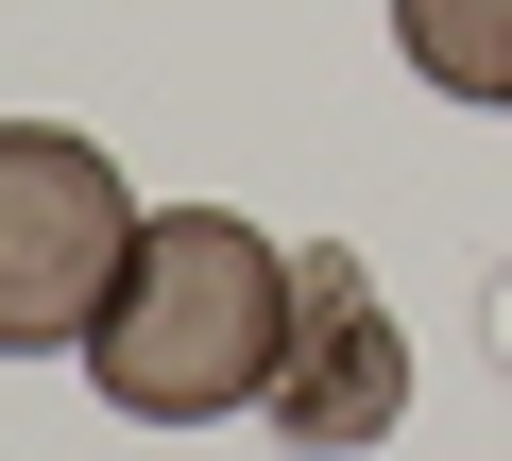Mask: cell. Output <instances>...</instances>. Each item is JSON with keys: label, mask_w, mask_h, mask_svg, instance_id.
Instances as JSON below:
<instances>
[{"label": "cell", "mask_w": 512, "mask_h": 461, "mask_svg": "<svg viewBox=\"0 0 512 461\" xmlns=\"http://www.w3.org/2000/svg\"><path fill=\"white\" fill-rule=\"evenodd\" d=\"M291 359V240H256L239 205H154L137 257L86 325V376L120 427H222V410H274Z\"/></svg>", "instance_id": "cell-1"}, {"label": "cell", "mask_w": 512, "mask_h": 461, "mask_svg": "<svg viewBox=\"0 0 512 461\" xmlns=\"http://www.w3.org/2000/svg\"><path fill=\"white\" fill-rule=\"evenodd\" d=\"M137 188H120V154L103 137H69V120H0V359H86V325H103V291H120V257H137Z\"/></svg>", "instance_id": "cell-2"}, {"label": "cell", "mask_w": 512, "mask_h": 461, "mask_svg": "<svg viewBox=\"0 0 512 461\" xmlns=\"http://www.w3.org/2000/svg\"><path fill=\"white\" fill-rule=\"evenodd\" d=\"M274 427H291L308 461H359V444H393V427H410V325H393V291H376L342 240H308V257H291Z\"/></svg>", "instance_id": "cell-3"}, {"label": "cell", "mask_w": 512, "mask_h": 461, "mask_svg": "<svg viewBox=\"0 0 512 461\" xmlns=\"http://www.w3.org/2000/svg\"><path fill=\"white\" fill-rule=\"evenodd\" d=\"M393 52H410L444 103H495V120H512V0H393Z\"/></svg>", "instance_id": "cell-4"}]
</instances>
